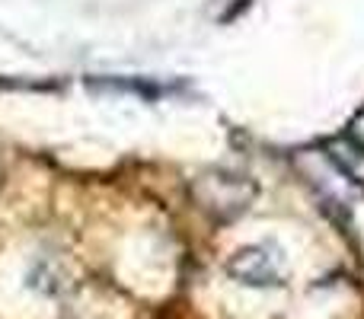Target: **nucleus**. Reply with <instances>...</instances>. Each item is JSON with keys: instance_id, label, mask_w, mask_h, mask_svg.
I'll use <instances>...</instances> for the list:
<instances>
[{"instance_id": "2", "label": "nucleus", "mask_w": 364, "mask_h": 319, "mask_svg": "<svg viewBox=\"0 0 364 319\" xmlns=\"http://www.w3.org/2000/svg\"><path fill=\"white\" fill-rule=\"evenodd\" d=\"M252 192H256V188H252L250 182L237 179V175H224V173H211L195 185V198L201 201V207L218 214L220 220L243 214L252 201Z\"/></svg>"}, {"instance_id": "3", "label": "nucleus", "mask_w": 364, "mask_h": 319, "mask_svg": "<svg viewBox=\"0 0 364 319\" xmlns=\"http://www.w3.org/2000/svg\"><path fill=\"white\" fill-rule=\"evenodd\" d=\"M326 157L336 163V169H339L346 179L364 185V147L352 144V141H336V144H329Z\"/></svg>"}, {"instance_id": "1", "label": "nucleus", "mask_w": 364, "mask_h": 319, "mask_svg": "<svg viewBox=\"0 0 364 319\" xmlns=\"http://www.w3.org/2000/svg\"><path fill=\"white\" fill-rule=\"evenodd\" d=\"M227 271H230L237 281L252 284V288H269V284H282L284 281V252L278 249L275 243H252L243 246L230 256L227 262Z\"/></svg>"}]
</instances>
